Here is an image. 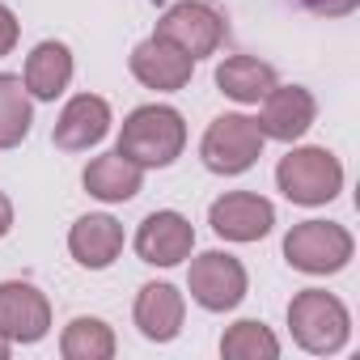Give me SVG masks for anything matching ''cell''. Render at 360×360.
<instances>
[{
	"label": "cell",
	"mask_w": 360,
	"mask_h": 360,
	"mask_svg": "<svg viewBox=\"0 0 360 360\" xmlns=\"http://www.w3.org/2000/svg\"><path fill=\"white\" fill-rule=\"evenodd\" d=\"M127 161H136L140 169H165L183 157L187 148V123L174 106L165 102H148L136 106L123 127H119V144H115Z\"/></svg>",
	"instance_id": "6da1fadb"
},
{
	"label": "cell",
	"mask_w": 360,
	"mask_h": 360,
	"mask_svg": "<svg viewBox=\"0 0 360 360\" xmlns=\"http://www.w3.org/2000/svg\"><path fill=\"white\" fill-rule=\"evenodd\" d=\"M288 330H292V339L305 352L335 356L352 339V314H347V305L335 292H326V288H301L288 301Z\"/></svg>",
	"instance_id": "7a4b0ae2"
},
{
	"label": "cell",
	"mask_w": 360,
	"mask_h": 360,
	"mask_svg": "<svg viewBox=\"0 0 360 360\" xmlns=\"http://www.w3.org/2000/svg\"><path fill=\"white\" fill-rule=\"evenodd\" d=\"M276 187L284 191V200H292L301 208H322L343 191V161L318 144L292 148L276 165Z\"/></svg>",
	"instance_id": "3957f363"
},
{
	"label": "cell",
	"mask_w": 360,
	"mask_h": 360,
	"mask_svg": "<svg viewBox=\"0 0 360 360\" xmlns=\"http://www.w3.org/2000/svg\"><path fill=\"white\" fill-rule=\"evenodd\" d=\"M356 242L339 221H301L284 233V259L305 276H335L352 263Z\"/></svg>",
	"instance_id": "277c9868"
},
{
	"label": "cell",
	"mask_w": 360,
	"mask_h": 360,
	"mask_svg": "<svg viewBox=\"0 0 360 360\" xmlns=\"http://www.w3.org/2000/svg\"><path fill=\"white\" fill-rule=\"evenodd\" d=\"M267 136L259 131V123L250 115H217L200 140V157L212 174H246L259 157H263Z\"/></svg>",
	"instance_id": "5b68a950"
},
{
	"label": "cell",
	"mask_w": 360,
	"mask_h": 360,
	"mask_svg": "<svg viewBox=\"0 0 360 360\" xmlns=\"http://www.w3.org/2000/svg\"><path fill=\"white\" fill-rule=\"evenodd\" d=\"M187 288H191V301L200 309L229 314V309L242 305V297L250 288V276H246L242 259H233L229 250H204L187 267Z\"/></svg>",
	"instance_id": "8992f818"
},
{
	"label": "cell",
	"mask_w": 360,
	"mask_h": 360,
	"mask_svg": "<svg viewBox=\"0 0 360 360\" xmlns=\"http://www.w3.org/2000/svg\"><path fill=\"white\" fill-rule=\"evenodd\" d=\"M157 39H165L169 47H178L191 60L217 56L225 43V18L208 5V0H178L157 18Z\"/></svg>",
	"instance_id": "52a82bcc"
},
{
	"label": "cell",
	"mask_w": 360,
	"mask_h": 360,
	"mask_svg": "<svg viewBox=\"0 0 360 360\" xmlns=\"http://www.w3.org/2000/svg\"><path fill=\"white\" fill-rule=\"evenodd\" d=\"M191 250H195V229L174 208L148 212L136 229V255L148 267H178L183 259H191Z\"/></svg>",
	"instance_id": "ba28073f"
},
{
	"label": "cell",
	"mask_w": 360,
	"mask_h": 360,
	"mask_svg": "<svg viewBox=\"0 0 360 360\" xmlns=\"http://www.w3.org/2000/svg\"><path fill=\"white\" fill-rule=\"evenodd\" d=\"M51 330V301L30 280L0 284V335L9 343H39Z\"/></svg>",
	"instance_id": "9c48e42d"
},
{
	"label": "cell",
	"mask_w": 360,
	"mask_h": 360,
	"mask_svg": "<svg viewBox=\"0 0 360 360\" xmlns=\"http://www.w3.org/2000/svg\"><path fill=\"white\" fill-rule=\"evenodd\" d=\"M208 225L225 242H259L276 225V204L263 200V195H255V191H229V195L212 200Z\"/></svg>",
	"instance_id": "30bf717a"
},
{
	"label": "cell",
	"mask_w": 360,
	"mask_h": 360,
	"mask_svg": "<svg viewBox=\"0 0 360 360\" xmlns=\"http://www.w3.org/2000/svg\"><path fill=\"white\" fill-rule=\"evenodd\" d=\"M263 110H259V131L267 136V140H284V144H292V140H301L309 127H314V119H318V102H314V94L305 89V85H271V94L259 102Z\"/></svg>",
	"instance_id": "8fae6325"
},
{
	"label": "cell",
	"mask_w": 360,
	"mask_h": 360,
	"mask_svg": "<svg viewBox=\"0 0 360 360\" xmlns=\"http://www.w3.org/2000/svg\"><path fill=\"white\" fill-rule=\"evenodd\" d=\"M127 68L131 77L144 85V89H157V94H174V89H187L191 85V72H195V60L183 56L178 47H169L165 39H144L131 47L127 56Z\"/></svg>",
	"instance_id": "7c38bea8"
},
{
	"label": "cell",
	"mask_w": 360,
	"mask_h": 360,
	"mask_svg": "<svg viewBox=\"0 0 360 360\" xmlns=\"http://www.w3.org/2000/svg\"><path fill=\"white\" fill-rule=\"evenodd\" d=\"M110 123H115V119H110V102H106V98H98V94H77V98L64 102V110H60V119H56V127H51V140H56V148H64V153H89L94 144L106 140Z\"/></svg>",
	"instance_id": "4fadbf2b"
},
{
	"label": "cell",
	"mask_w": 360,
	"mask_h": 360,
	"mask_svg": "<svg viewBox=\"0 0 360 360\" xmlns=\"http://www.w3.org/2000/svg\"><path fill=\"white\" fill-rule=\"evenodd\" d=\"M131 318H136V330L144 335V339H153V343H169V339H178V330H183V318H187V301H183V292H178L174 284H144L140 292H136V309H131Z\"/></svg>",
	"instance_id": "5bb4252c"
},
{
	"label": "cell",
	"mask_w": 360,
	"mask_h": 360,
	"mask_svg": "<svg viewBox=\"0 0 360 360\" xmlns=\"http://www.w3.org/2000/svg\"><path fill=\"white\" fill-rule=\"evenodd\" d=\"M72 72H77V64H72L68 43H60V39H43V43L26 56L22 85H26V94H30L34 102H56V98L72 85Z\"/></svg>",
	"instance_id": "9a60e30c"
},
{
	"label": "cell",
	"mask_w": 360,
	"mask_h": 360,
	"mask_svg": "<svg viewBox=\"0 0 360 360\" xmlns=\"http://www.w3.org/2000/svg\"><path fill=\"white\" fill-rule=\"evenodd\" d=\"M68 250L81 267L89 271H106L119 255H123V225L106 212H89L68 229Z\"/></svg>",
	"instance_id": "2e32d148"
},
{
	"label": "cell",
	"mask_w": 360,
	"mask_h": 360,
	"mask_svg": "<svg viewBox=\"0 0 360 360\" xmlns=\"http://www.w3.org/2000/svg\"><path fill=\"white\" fill-rule=\"evenodd\" d=\"M81 187H85L94 200H102V204H127V200H136L140 187H144V169H140L136 161H127V157L115 148V153L94 157V161L81 169Z\"/></svg>",
	"instance_id": "e0dca14e"
},
{
	"label": "cell",
	"mask_w": 360,
	"mask_h": 360,
	"mask_svg": "<svg viewBox=\"0 0 360 360\" xmlns=\"http://www.w3.org/2000/svg\"><path fill=\"white\" fill-rule=\"evenodd\" d=\"M276 85V68L255 56H229L217 64V89L242 106H259Z\"/></svg>",
	"instance_id": "ac0fdd59"
},
{
	"label": "cell",
	"mask_w": 360,
	"mask_h": 360,
	"mask_svg": "<svg viewBox=\"0 0 360 360\" xmlns=\"http://www.w3.org/2000/svg\"><path fill=\"white\" fill-rule=\"evenodd\" d=\"M34 127V98L26 94L22 77L0 72V148H18Z\"/></svg>",
	"instance_id": "d6986e66"
},
{
	"label": "cell",
	"mask_w": 360,
	"mask_h": 360,
	"mask_svg": "<svg viewBox=\"0 0 360 360\" xmlns=\"http://www.w3.org/2000/svg\"><path fill=\"white\" fill-rule=\"evenodd\" d=\"M64 360H110L115 356V330L102 318H72L60 335Z\"/></svg>",
	"instance_id": "ffe728a7"
},
{
	"label": "cell",
	"mask_w": 360,
	"mask_h": 360,
	"mask_svg": "<svg viewBox=\"0 0 360 360\" xmlns=\"http://www.w3.org/2000/svg\"><path fill=\"white\" fill-rule=\"evenodd\" d=\"M221 356L225 360H276L280 356V339L259 318H242V322H233L221 335Z\"/></svg>",
	"instance_id": "44dd1931"
},
{
	"label": "cell",
	"mask_w": 360,
	"mask_h": 360,
	"mask_svg": "<svg viewBox=\"0 0 360 360\" xmlns=\"http://www.w3.org/2000/svg\"><path fill=\"white\" fill-rule=\"evenodd\" d=\"M18 18H13V9L9 5H0V60H5L13 47H18Z\"/></svg>",
	"instance_id": "7402d4cb"
},
{
	"label": "cell",
	"mask_w": 360,
	"mask_h": 360,
	"mask_svg": "<svg viewBox=\"0 0 360 360\" xmlns=\"http://www.w3.org/2000/svg\"><path fill=\"white\" fill-rule=\"evenodd\" d=\"M305 5H309L314 13H322V18H347L360 0H305Z\"/></svg>",
	"instance_id": "603a6c76"
},
{
	"label": "cell",
	"mask_w": 360,
	"mask_h": 360,
	"mask_svg": "<svg viewBox=\"0 0 360 360\" xmlns=\"http://www.w3.org/2000/svg\"><path fill=\"white\" fill-rule=\"evenodd\" d=\"M9 229H13V200L0 191V238H5Z\"/></svg>",
	"instance_id": "cb8c5ba5"
},
{
	"label": "cell",
	"mask_w": 360,
	"mask_h": 360,
	"mask_svg": "<svg viewBox=\"0 0 360 360\" xmlns=\"http://www.w3.org/2000/svg\"><path fill=\"white\" fill-rule=\"evenodd\" d=\"M9 347H13V343H9L5 335H0V360H5V356H9Z\"/></svg>",
	"instance_id": "d4e9b609"
}]
</instances>
